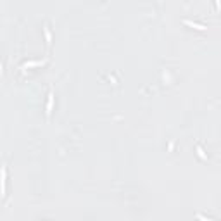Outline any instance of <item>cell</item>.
I'll return each mask as SVG.
<instances>
[{"instance_id": "cell-5", "label": "cell", "mask_w": 221, "mask_h": 221, "mask_svg": "<svg viewBox=\"0 0 221 221\" xmlns=\"http://www.w3.org/2000/svg\"><path fill=\"white\" fill-rule=\"evenodd\" d=\"M2 175H4V181H2V192H4V195H5V180H7V168H2Z\"/></svg>"}, {"instance_id": "cell-4", "label": "cell", "mask_w": 221, "mask_h": 221, "mask_svg": "<svg viewBox=\"0 0 221 221\" xmlns=\"http://www.w3.org/2000/svg\"><path fill=\"white\" fill-rule=\"evenodd\" d=\"M43 33H45V40H47V47L52 45V35H50L49 28H43Z\"/></svg>"}, {"instance_id": "cell-3", "label": "cell", "mask_w": 221, "mask_h": 221, "mask_svg": "<svg viewBox=\"0 0 221 221\" xmlns=\"http://www.w3.org/2000/svg\"><path fill=\"white\" fill-rule=\"evenodd\" d=\"M183 23L185 24H188V26H194V28H197V30H206V24H200V23H194V21H188V19H183Z\"/></svg>"}, {"instance_id": "cell-1", "label": "cell", "mask_w": 221, "mask_h": 221, "mask_svg": "<svg viewBox=\"0 0 221 221\" xmlns=\"http://www.w3.org/2000/svg\"><path fill=\"white\" fill-rule=\"evenodd\" d=\"M52 105H54V90H50L49 92V98H47V105H45L47 118H50V114H52Z\"/></svg>"}, {"instance_id": "cell-6", "label": "cell", "mask_w": 221, "mask_h": 221, "mask_svg": "<svg viewBox=\"0 0 221 221\" xmlns=\"http://www.w3.org/2000/svg\"><path fill=\"white\" fill-rule=\"evenodd\" d=\"M197 218L199 219H202V221H213V219H209V218H204L202 214H197Z\"/></svg>"}, {"instance_id": "cell-2", "label": "cell", "mask_w": 221, "mask_h": 221, "mask_svg": "<svg viewBox=\"0 0 221 221\" xmlns=\"http://www.w3.org/2000/svg\"><path fill=\"white\" fill-rule=\"evenodd\" d=\"M49 59H43V60H28V62H23L21 64V69L23 68H33V66H43Z\"/></svg>"}]
</instances>
